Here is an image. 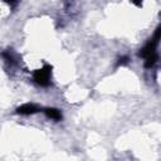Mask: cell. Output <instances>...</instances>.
<instances>
[{"label":"cell","mask_w":161,"mask_h":161,"mask_svg":"<svg viewBox=\"0 0 161 161\" xmlns=\"http://www.w3.org/2000/svg\"><path fill=\"white\" fill-rule=\"evenodd\" d=\"M50 77H52V65L49 64H45L44 67L34 70L33 73V78L35 83H38L42 87H48L50 84Z\"/></svg>","instance_id":"obj_1"},{"label":"cell","mask_w":161,"mask_h":161,"mask_svg":"<svg viewBox=\"0 0 161 161\" xmlns=\"http://www.w3.org/2000/svg\"><path fill=\"white\" fill-rule=\"evenodd\" d=\"M39 111H40V108L34 103H24L16 108V113L21 114V116H30V114H34Z\"/></svg>","instance_id":"obj_2"},{"label":"cell","mask_w":161,"mask_h":161,"mask_svg":"<svg viewBox=\"0 0 161 161\" xmlns=\"http://www.w3.org/2000/svg\"><path fill=\"white\" fill-rule=\"evenodd\" d=\"M44 113H45V116L48 118H52L54 121H60L62 119V112L59 109H57V108H52V107L45 108L44 109Z\"/></svg>","instance_id":"obj_3"},{"label":"cell","mask_w":161,"mask_h":161,"mask_svg":"<svg viewBox=\"0 0 161 161\" xmlns=\"http://www.w3.org/2000/svg\"><path fill=\"white\" fill-rule=\"evenodd\" d=\"M157 60H158V54H157V52H155V53H152V54H150L145 58V67L146 68H152L157 63Z\"/></svg>","instance_id":"obj_4"},{"label":"cell","mask_w":161,"mask_h":161,"mask_svg":"<svg viewBox=\"0 0 161 161\" xmlns=\"http://www.w3.org/2000/svg\"><path fill=\"white\" fill-rule=\"evenodd\" d=\"M1 57L4 58V60H5L6 63H9V64H11V65L15 64V55H14V53H13L10 49L3 52V53H1Z\"/></svg>","instance_id":"obj_5"},{"label":"cell","mask_w":161,"mask_h":161,"mask_svg":"<svg viewBox=\"0 0 161 161\" xmlns=\"http://www.w3.org/2000/svg\"><path fill=\"white\" fill-rule=\"evenodd\" d=\"M130 62V58L128 57H126V55H123V57H121V58H118V62H117V67H122V65H126L127 63Z\"/></svg>","instance_id":"obj_6"},{"label":"cell","mask_w":161,"mask_h":161,"mask_svg":"<svg viewBox=\"0 0 161 161\" xmlns=\"http://www.w3.org/2000/svg\"><path fill=\"white\" fill-rule=\"evenodd\" d=\"M3 1H5V3L9 4L10 6H15V5L19 3V0H3Z\"/></svg>","instance_id":"obj_7"},{"label":"cell","mask_w":161,"mask_h":161,"mask_svg":"<svg viewBox=\"0 0 161 161\" xmlns=\"http://www.w3.org/2000/svg\"><path fill=\"white\" fill-rule=\"evenodd\" d=\"M130 1H131L132 4H135L136 6H141V5H142V1H143V0H130Z\"/></svg>","instance_id":"obj_8"}]
</instances>
